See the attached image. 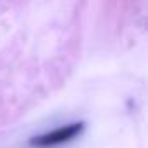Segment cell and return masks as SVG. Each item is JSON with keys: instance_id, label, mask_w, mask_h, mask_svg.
<instances>
[{"instance_id": "6da1fadb", "label": "cell", "mask_w": 148, "mask_h": 148, "mask_svg": "<svg viewBox=\"0 0 148 148\" xmlns=\"http://www.w3.org/2000/svg\"><path fill=\"white\" fill-rule=\"evenodd\" d=\"M82 131H84V122H73V124H68V125L58 127L54 131H49L45 134H40V136L32 138L30 139V145L32 146H37V148L58 146V145H63V143H68L71 139H75L77 136H80Z\"/></svg>"}]
</instances>
